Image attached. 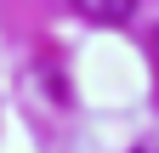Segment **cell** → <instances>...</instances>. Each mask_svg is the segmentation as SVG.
<instances>
[{
  "instance_id": "cell-2",
  "label": "cell",
  "mask_w": 159,
  "mask_h": 153,
  "mask_svg": "<svg viewBox=\"0 0 159 153\" xmlns=\"http://www.w3.org/2000/svg\"><path fill=\"white\" fill-rule=\"evenodd\" d=\"M153 57H159V28H153Z\"/></svg>"
},
{
  "instance_id": "cell-1",
  "label": "cell",
  "mask_w": 159,
  "mask_h": 153,
  "mask_svg": "<svg viewBox=\"0 0 159 153\" xmlns=\"http://www.w3.org/2000/svg\"><path fill=\"white\" fill-rule=\"evenodd\" d=\"M74 11H85L91 23H125V17L136 11V0H80Z\"/></svg>"
},
{
  "instance_id": "cell-3",
  "label": "cell",
  "mask_w": 159,
  "mask_h": 153,
  "mask_svg": "<svg viewBox=\"0 0 159 153\" xmlns=\"http://www.w3.org/2000/svg\"><path fill=\"white\" fill-rule=\"evenodd\" d=\"M136 153H159V147H136Z\"/></svg>"
}]
</instances>
